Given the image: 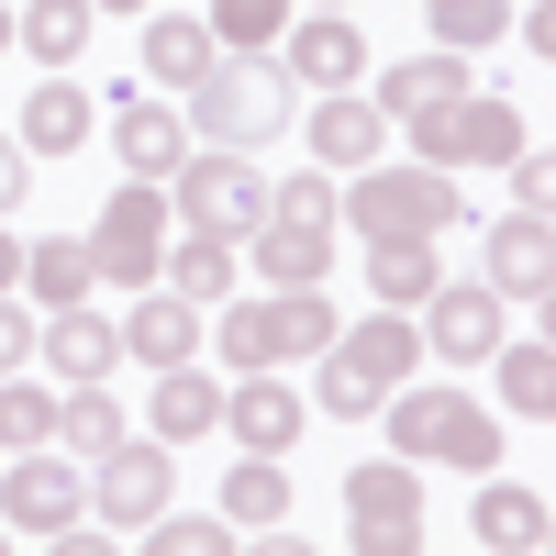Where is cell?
<instances>
[{"label": "cell", "instance_id": "36", "mask_svg": "<svg viewBox=\"0 0 556 556\" xmlns=\"http://www.w3.org/2000/svg\"><path fill=\"white\" fill-rule=\"evenodd\" d=\"M424 23H434V45H490V34H513V0H424Z\"/></svg>", "mask_w": 556, "mask_h": 556}, {"label": "cell", "instance_id": "4", "mask_svg": "<svg viewBox=\"0 0 556 556\" xmlns=\"http://www.w3.org/2000/svg\"><path fill=\"white\" fill-rule=\"evenodd\" d=\"M235 356V379L245 367H290V356H323L334 345V301L323 290H267V301H223V334H201Z\"/></svg>", "mask_w": 556, "mask_h": 556}, {"label": "cell", "instance_id": "41", "mask_svg": "<svg viewBox=\"0 0 556 556\" xmlns=\"http://www.w3.org/2000/svg\"><path fill=\"white\" fill-rule=\"evenodd\" d=\"M34 190V156H23V134H0V212H12Z\"/></svg>", "mask_w": 556, "mask_h": 556}, {"label": "cell", "instance_id": "23", "mask_svg": "<svg viewBox=\"0 0 556 556\" xmlns=\"http://www.w3.org/2000/svg\"><path fill=\"white\" fill-rule=\"evenodd\" d=\"M112 156H123L134 178H167L178 156H190V123H178L167 101H123V112H112Z\"/></svg>", "mask_w": 556, "mask_h": 556}, {"label": "cell", "instance_id": "45", "mask_svg": "<svg viewBox=\"0 0 556 556\" xmlns=\"http://www.w3.org/2000/svg\"><path fill=\"white\" fill-rule=\"evenodd\" d=\"M0 45H12V12H0Z\"/></svg>", "mask_w": 556, "mask_h": 556}, {"label": "cell", "instance_id": "20", "mask_svg": "<svg viewBox=\"0 0 556 556\" xmlns=\"http://www.w3.org/2000/svg\"><path fill=\"white\" fill-rule=\"evenodd\" d=\"M235 278H245V245H223V235H167V256H156V290H178V301H235Z\"/></svg>", "mask_w": 556, "mask_h": 556}, {"label": "cell", "instance_id": "38", "mask_svg": "<svg viewBox=\"0 0 556 556\" xmlns=\"http://www.w3.org/2000/svg\"><path fill=\"white\" fill-rule=\"evenodd\" d=\"M312 401H323V412H334V424H367V412H379L390 390H367V379H356V367H345L334 345H323V379H312Z\"/></svg>", "mask_w": 556, "mask_h": 556}, {"label": "cell", "instance_id": "35", "mask_svg": "<svg viewBox=\"0 0 556 556\" xmlns=\"http://www.w3.org/2000/svg\"><path fill=\"white\" fill-rule=\"evenodd\" d=\"M146 545H156V556H235L245 534H235V523H223V513L201 523V513H178V501H167V513L146 523Z\"/></svg>", "mask_w": 556, "mask_h": 556}, {"label": "cell", "instance_id": "10", "mask_svg": "<svg viewBox=\"0 0 556 556\" xmlns=\"http://www.w3.org/2000/svg\"><path fill=\"white\" fill-rule=\"evenodd\" d=\"M0 513H12L23 534H67L89 513V479H78V456L67 445H23L12 468H0Z\"/></svg>", "mask_w": 556, "mask_h": 556}, {"label": "cell", "instance_id": "19", "mask_svg": "<svg viewBox=\"0 0 556 556\" xmlns=\"http://www.w3.org/2000/svg\"><path fill=\"white\" fill-rule=\"evenodd\" d=\"M89 123H101V112H89V89H78L67 67H45V78H34V101H23V156H78V146H89Z\"/></svg>", "mask_w": 556, "mask_h": 556}, {"label": "cell", "instance_id": "30", "mask_svg": "<svg viewBox=\"0 0 556 556\" xmlns=\"http://www.w3.org/2000/svg\"><path fill=\"white\" fill-rule=\"evenodd\" d=\"M468 534L501 545V556H534V545H545V490H501V479H490L479 513H468Z\"/></svg>", "mask_w": 556, "mask_h": 556}, {"label": "cell", "instance_id": "2", "mask_svg": "<svg viewBox=\"0 0 556 556\" xmlns=\"http://www.w3.org/2000/svg\"><path fill=\"white\" fill-rule=\"evenodd\" d=\"M334 212L356 223V235H456L468 223V190H456V167H345V190H334Z\"/></svg>", "mask_w": 556, "mask_h": 556}, {"label": "cell", "instance_id": "37", "mask_svg": "<svg viewBox=\"0 0 556 556\" xmlns=\"http://www.w3.org/2000/svg\"><path fill=\"white\" fill-rule=\"evenodd\" d=\"M267 212H278V223H334V167H290V178L267 190Z\"/></svg>", "mask_w": 556, "mask_h": 556}, {"label": "cell", "instance_id": "11", "mask_svg": "<svg viewBox=\"0 0 556 556\" xmlns=\"http://www.w3.org/2000/svg\"><path fill=\"white\" fill-rule=\"evenodd\" d=\"M412 312H424V345H434L445 367H479V356L501 345V290H490V278H434Z\"/></svg>", "mask_w": 556, "mask_h": 556}, {"label": "cell", "instance_id": "14", "mask_svg": "<svg viewBox=\"0 0 556 556\" xmlns=\"http://www.w3.org/2000/svg\"><path fill=\"white\" fill-rule=\"evenodd\" d=\"M490 290L523 301V312H545V290H556V235H545V212H501V223H490Z\"/></svg>", "mask_w": 556, "mask_h": 556}, {"label": "cell", "instance_id": "25", "mask_svg": "<svg viewBox=\"0 0 556 556\" xmlns=\"http://www.w3.org/2000/svg\"><path fill=\"white\" fill-rule=\"evenodd\" d=\"M23 290H34V312L89 301V290H101V267H89V235H45V245H23Z\"/></svg>", "mask_w": 556, "mask_h": 556}, {"label": "cell", "instance_id": "34", "mask_svg": "<svg viewBox=\"0 0 556 556\" xmlns=\"http://www.w3.org/2000/svg\"><path fill=\"white\" fill-rule=\"evenodd\" d=\"M278 34H290V0H212V45H235V56H267Z\"/></svg>", "mask_w": 556, "mask_h": 556}, {"label": "cell", "instance_id": "42", "mask_svg": "<svg viewBox=\"0 0 556 556\" xmlns=\"http://www.w3.org/2000/svg\"><path fill=\"white\" fill-rule=\"evenodd\" d=\"M0 290H23V245L12 235H0Z\"/></svg>", "mask_w": 556, "mask_h": 556}, {"label": "cell", "instance_id": "24", "mask_svg": "<svg viewBox=\"0 0 556 556\" xmlns=\"http://www.w3.org/2000/svg\"><path fill=\"white\" fill-rule=\"evenodd\" d=\"M89 23H101L89 0H23V12H12V45H23L34 67H78V56H89Z\"/></svg>", "mask_w": 556, "mask_h": 556}, {"label": "cell", "instance_id": "17", "mask_svg": "<svg viewBox=\"0 0 556 556\" xmlns=\"http://www.w3.org/2000/svg\"><path fill=\"white\" fill-rule=\"evenodd\" d=\"M334 356L356 367L367 390H401L412 367H424V334H412V312H390V301H379L367 323H334Z\"/></svg>", "mask_w": 556, "mask_h": 556}, {"label": "cell", "instance_id": "5", "mask_svg": "<svg viewBox=\"0 0 556 556\" xmlns=\"http://www.w3.org/2000/svg\"><path fill=\"white\" fill-rule=\"evenodd\" d=\"M401 134H412L424 167H513L523 156V123H513V101H490V89H456V101L401 112Z\"/></svg>", "mask_w": 556, "mask_h": 556}, {"label": "cell", "instance_id": "29", "mask_svg": "<svg viewBox=\"0 0 556 556\" xmlns=\"http://www.w3.org/2000/svg\"><path fill=\"white\" fill-rule=\"evenodd\" d=\"M134 424H123V401H112V379H89V390H56V445L67 456H112Z\"/></svg>", "mask_w": 556, "mask_h": 556}, {"label": "cell", "instance_id": "32", "mask_svg": "<svg viewBox=\"0 0 556 556\" xmlns=\"http://www.w3.org/2000/svg\"><path fill=\"white\" fill-rule=\"evenodd\" d=\"M490 356H501V401H513L523 424H545V412H556V345H545V334H523V345L501 334Z\"/></svg>", "mask_w": 556, "mask_h": 556}, {"label": "cell", "instance_id": "9", "mask_svg": "<svg viewBox=\"0 0 556 556\" xmlns=\"http://www.w3.org/2000/svg\"><path fill=\"white\" fill-rule=\"evenodd\" d=\"M89 468H101V479H89V513L123 523V534H146L167 501H178V468H167V445H156V434H123L112 456H89Z\"/></svg>", "mask_w": 556, "mask_h": 556}, {"label": "cell", "instance_id": "44", "mask_svg": "<svg viewBox=\"0 0 556 556\" xmlns=\"http://www.w3.org/2000/svg\"><path fill=\"white\" fill-rule=\"evenodd\" d=\"M312 12H345V0H312Z\"/></svg>", "mask_w": 556, "mask_h": 556}, {"label": "cell", "instance_id": "22", "mask_svg": "<svg viewBox=\"0 0 556 556\" xmlns=\"http://www.w3.org/2000/svg\"><path fill=\"white\" fill-rule=\"evenodd\" d=\"M456 89H479V78H468V56H456V45H434V56L379 67V89H367V101H379V123H401V112H424V101H456Z\"/></svg>", "mask_w": 556, "mask_h": 556}, {"label": "cell", "instance_id": "1", "mask_svg": "<svg viewBox=\"0 0 556 556\" xmlns=\"http://www.w3.org/2000/svg\"><path fill=\"white\" fill-rule=\"evenodd\" d=\"M290 123H301V89H290L278 56H212V67L190 78V134H201V146L256 156V146H278Z\"/></svg>", "mask_w": 556, "mask_h": 556}, {"label": "cell", "instance_id": "43", "mask_svg": "<svg viewBox=\"0 0 556 556\" xmlns=\"http://www.w3.org/2000/svg\"><path fill=\"white\" fill-rule=\"evenodd\" d=\"M89 12H156V0H89Z\"/></svg>", "mask_w": 556, "mask_h": 556}, {"label": "cell", "instance_id": "8", "mask_svg": "<svg viewBox=\"0 0 556 556\" xmlns=\"http://www.w3.org/2000/svg\"><path fill=\"white\" fill-rule=\"evenodd\" d=\"M345 545L356 556H412L424 545V479H412V456H367L345 479Z\"/></svg>", "mask_w": 556, "mask_h": 556}, {"label": "cell", "instance_id": "15", "mask_svg": "<svg viewBox=\"0 0 556 556\" xmlns=\"http://www.w3.org/2000/svg\"><path fill=\"white\" fill-rule=\"evenodd\" d=\"M278 67L312 78V89L367 78V34H356V12H312V23H290V34H278Z\"/></svg>", "mask_w": 556, "mask_h": 556}, {"label": "cell", "instance_id": "13", "mask_svg": "<svg viewBox=\"0 0 556 556\" xmlns=\"http://www.w3.org/2000/svg\"><path fill=\"white\" fill-rule=\"evenodd\" d=\"M34 356L56 367V390H89V379H112V367H123V323H101L89 301H67V312H45Z\"/></svg>", "mask_w": 556, "mask_h": 556}, {"label": "cell", "instance_id": "26", "mask_svg": "<svg viewBox=\"0 0 556 556\" xmlns=\"http://www.w3.org/2000/svg\"><path fill=\"white\" fill-rule=\"evenodd\" d=\"M434 278H445V267H434V235H367V290H379L390 312H412Z\"/></svg>", "mask_w": 556, "mask_h": 556}, {"label": "cell", "instance_id": "46", "mask_svg": "<svg viewBox=\"0 0 556 556\" xmlns=\"http://www.w3.org/2000/svg\"><path fill=\"white\" fill-rule=\"evenodd\" d=\"M0 545H12V534H0Z\"/></svg>", "mask_w": 556, "mask_h": 556}, {"label": "cell", "instance_id": "12", "mask_svg": "<svg viewBox=\"0 0 556 556\" xmlns=\"http://www.w3.org/2000/svg\"><path fill=\"white\" fill-rule=\"evenodd\" d=\"M223 424H235V445H245V456H290V445H301V424H312V401L278 379V367H245V379L223 390Z\"/></svg>", "mask_w": 556, "mask_h": 556}, {"label": "cell", "instance_id": "6", "mask_svg": "<svg viewBox=\"0 0 556 556\" xmlns=\"http://www.w3.org/2000/svg\"><path fill=\"white\" fill-rule=\"evenodd\" d=\"M167 178H178V201H167V212L190 223V235H223V245H245L256 223H267V178H256L235 146H201V156H178Z\"/></svg>", "mask_w": 556, "mask_h": 556}, {"label": "cell", "instance_id": "21", "mask_svg": "<svg viewBox=\"0 0 556 556\" xmlns=\"http://www.w3.org/2000/svg\"><path fill=\"white\" fill-rule=\"evenodd\" d=\"M379 146H390L379 101H356V89H323V101H312V156H323V167H367Z\"/></svg>", "mask_w": 556, "mask_h": 556}, {"label": "cell", "instance_id": "27", "mask_svg": "<svg viewBox=\"0 0 556 556\" xmlns=\"http://www.w3.org/2000/svg\"><path fill=\"white\" fill-rule=\"evenodd\" d=\"M223 523H235V534L290 523V468H278V456H235V479H223Z\"/></svg>", "mask_w": 556, "mask_h": 556}, {"label": "cell", "instance_id": "28", "mask_svg": "<svg viewBox=\"0 0 556 556\" xmlns=\"http://www.w3.org/2000/svg\"><path fill=\"white\" fill-rule=\"evenodd\" d=\"M223 424V390L201 379V367H156V412H146V434L178 445V434H212Z\"/></svg>", "mask_w": 556, "mask_h": 556}, {"label": "cell", "instance_id": "7", "mask_svg": "<svg viewBox=\"0 0 556 556\" xmlns=\"http://www.w3.org/2000/svg\"><path fill=\"white\" fill-rule=\"evenodd\" d=\"M167 235H178L167 190H156V178H123V190L101 201V223H89V267H101V278H123V290H156Z\"/></svg>", "mask_w": 556, "mask_h": 556}, {"label": "cell", "instance_id": "40", "mask_svg": "<svg viewBox=\"0 0 556 556\" xmlns=\"http://www.w3.org/2000/svg\"><path fill=\"white\" fill-rule=\"evenodd\" d=\"M23 356H34V312L0 290V379H23Z\"/></svg>", "mask_w": 556, "mask_h": 556}, {"label": "cell", "instance_id": "33", "mask_svg": "<svg viewBox=\"0 0 556 556\" xmlns=\"http://www.w3.org/2000/svg\"><path fill=\"white\" fill-rule=\"evenodd\" d=\"M23 445H56V390L0 379V456H23Z\"/></svg>", "mask_w": 556, "mask_h": 556}, {"label": "cell", "instance_id": "39", "mask_svg": "<svg viewBox=\"0 0 556 556\" xmlns=\"http://www.w3.org/2000/svg\"><path fill=\"white\" fill-rule=\"evenodd\" d=\"M545 201H556V156L523 146V156H513V212H545Z\"/></svg>", "mask_w": 556, "mask_h": 556}, {"label": "cell", "instance_id": "3", "mask_svg": "<svg viewBox=\"0 0 556 556\" xmlns=\"http://www.w3.org/2000/svg\"><path fill=\"white\" fill-rule=\"evenodd\" d=\"M379 412H390V445L412 456V468H468V479L501 468V424H490V401H468V390H412L401 379Z\"/></svg>", "mask_w": 556, "mask_h": 556}, {"label": "cell", "instance_id": "31", "mask_svg": "<svg viewBox=\"0 0 556 556\" xmlns=\"http://www.w3.org/2000/svg\"><path fill=\"white\" fill-rule=\"evenodd\" d=\"M212 56H223L212 23H190V12H146V78H178V89H190Z\"/></svg>", "mask_w": 556, "mask_h": 556}, {"label": "cell", "instance_id": "16", "mask_svg": "<svg viewBox=\"0 0 556 556\" xmlns=\"http://www.w3.org/2000/svg\"><path fill=\"white\" fill-rule=\"evenodd\" d=\"M245 256H256V278L267 290H323V278H334V223H256L245 235Z\"/></svg>", "mask_w": 556, "mask_h": 556}, {"label": "cell", "instance_id": "18", "mask_svg": "<svg viewBox=\"0 0 556 556\" xmlns=\"http://www.w3.org/2000/svg\"><path fill=\"white\" fill-rule=\"evenodd\" d=\"M123 356L146 367H190L201 356V301H178V290H134V323H123Z\"/></svg>", "mask_w": 556, "mask_h": 556}]
</instances>
